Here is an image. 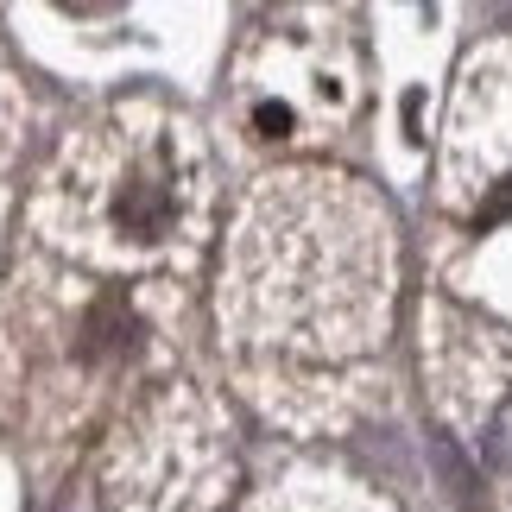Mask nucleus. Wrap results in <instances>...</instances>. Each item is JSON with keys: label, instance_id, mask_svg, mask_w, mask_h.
Instances as JSON below:
<instances>
[{"label": "nucleus", "instance_id": "obj_1", "mask_svg": "<svg viewBox=\"0 0 512 512\" xmlns=\"http://www.w3.org/2000/svg\"><path fill=\"white\" fill-rule=\"evenodd\" d=\"M481 222L494 228V222H512V177H500L494 190H487V203H481Z\"/></svg>", "mask_w": 512, "mask_h": 512}, {"label": "nucleus", "instance_id": "obj_2", "mask_svg": "<svg viewBox=\"0 0 512 512\" xmlns=\"http://www.w3.org/2000/svg\"><path fill=\"white\" fill-rule=\"evenodd\" d=\"M260 127H266V133H285V127H291V108L266 102V108H260Z\"/></svg>", "mask_w": 512, "mask_h": 512}]
</instances>
